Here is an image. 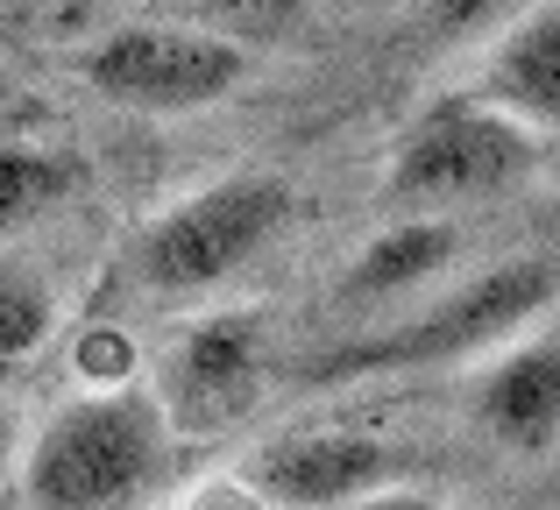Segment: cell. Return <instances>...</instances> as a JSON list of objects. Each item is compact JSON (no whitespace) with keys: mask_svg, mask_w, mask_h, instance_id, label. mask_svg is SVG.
Wrapping results in <instances>:
<instances>
[{"mask_svg":"<svg viewBox=\"0 0 560 510\" xmlns=\"http://www.w3.org/2000/svg\"><path fill=\"white\" fill-rule=\"evenodd\" d=\"M560 298V270L547 256H511L497 270H482L476 284L433 298L425 312L390 319L376 333H355L341 347H319L299 369V383L334 390V383H362V376H405V369H447V361H476L490 347L518 341L539 312Z\"/></svg>","mask_w":560,"mask_h":510,"instance_id":"1","label":"cell"},{"mask_svg":"<svg viewBox=\"0 0 560 510\" xmlns=\"http://www.w3.org/2000/svg\"><path fill=\"white\" fill-rule=\"evenodd\" d=\"M171 469V418L150 390H93L50 412L22 461L28 510H142Z\"/></svg>","mask_w":560,"mask_h":510,"instance_id":"2","label":"cell"},{"mask_svg":"<svg viewBox=\"0 0 560 510\" xmlns=\"http://www.w3.org/2000/svg\"><path fill=\"white\" fill-rule=\"evenodd\" d=\"M291 221V185L270 170H234V178L191 192L185 206H171L164 221H150V235L136 241V276L156 298H199V290L228 284L234 270H248Z\"/></svg>","mask_w":560,"mask_h":510,"instance_id":"3","label":"cell"},{"mask_svg":"<svg viewBox=\"0 0 560 510\" xmlns=\"http://www.w3.org/2000/svg\"><path fill=\"white\" fill-rule=\"evenodd\" d=\"M539 142L490 99H433L419 121L397 135L390 178L383 192L397 206H462V199H490L533 170Z\"/></svg>","mask_w":560,"mask_h":510,"instance_id":"4","label":"cell"},{"mask_svg":"<svg viewBox=\"0 0 560 510\" xmlns=\"http://www.w3.org/2000/svg\"><path fill=\"white\" fill-rule=\"evenodd\" d=\"M248 71V50L191 22H128L85 50V85L128 114H199L228 99Z\"/></svg>","mask_w":560,"mask_h":510,"instance_id":"5","label":"cell"},{"mask_svg":"<svg viewBox=\"0 0 560 510\" xmlns=\"http://www.w3.org/2000/svg\"><path fill=\"white\" fill-rule=\"evenodd\" d=\"M262 383V327L256 312H213L178 333L164 361V418L185 432H220L256 404Z\"/></svg>","mask_w":560,"mask_h":510,"instance_id":"6","label":"cell"},{"mask_svg":"<svg viewBox=\"0 0 560 510\" xmlns=\"http://www.w3.org/2000/svg\"><path fill=\"white\" fill-rule=\"evenodd\" d=\"M397 475V447L376 432H284L248 461V489L270 510H341Z\"/></svg>","mask_w":560,"mask_h":510,"instance_id":"7","label":"cell"},{"mask_svg":"<svg viewBox=\"0 0 560 510\" xmlns=\"http://www.w3.org/2000/svg\"><path fill=\"white\" fill-rule=\"evenodd\" d=\"M476 426L511 454L560 447V341H518L476 383Z\"/></svg>","mask_w":560,"mask_h":510,"instance_id":"8","label":"cell"},{"mask_svg":"<svg viewBox=\"0 0 560 510\" xmlns=\"http://www.w3.org/2000/svg\"><path fill=\"white\" fill-rule=\"evenodd\" d=\"M482 99L533 135H560V0H539L504 28L482 64Z\"/></svg>","mask_w":560,"mask_h":510,"instance_id":"9","label":"cell"},{"mask_svg":"<svg viewBox=\"0 0 560 510\" xmlns=\"http://www.w3.org/2000/svg\"><path fill=\"white\" fill-rule=\"evenodd\" d=\"M454 249H462L454 221H397V227H383L370 249L348 262V276H341L334 298L362 305V312H376V305H405L419 284H433V276L447 270Z\"/></svg>","mask_w":560,"mask_h":510,"instance_id":"10","label":"cell"},{"mask_svg":"<svg viewBox=\"0 0 560 510\" xmlns=\"http://www.w3.org/2000/svg\"><path fill=\"white\" fill-rule=\"evenodd\" d=\"M85 192V164L71 150H43V142H0V241L36 227L65 199Z\"/></svg>","mask_w":560,"mask_h":510,"instance_id":"11","label":"cell"},{"mask_svg":"<svg viewBox=\"0 0 560 510\" xmlns=\"http://www.w3.org/2000/svg\"><path fill=\"white\" fill-rule=\"evenodd\" d=\"M50 327H57L50 284L28 276V270H0V383H8V376L50 341Z\"/></svg>","mask_w":560,"mask_h":510,"instance_id":"12","label":"cell"},{"mask_svg":"<svg viewBox=\"0 0 560 510\" xmlns=\"http://www.w3.org/2000/svg\"><path fill=\"white\" fill-rule=\"evenodd\" d=\"M305 14V0H199V28H213V36L228 43H277L291 36Z\"/></svg>","mask_w":560,"mask_h":510,"instance_id":"13","label":"cell"},{"mask_svg":"<svg viewBox=\"0 0 560 510\" xmlns=\"http://www.w3.org/2000/svg\"><path fill=\"white\" fill-rule=\"evenodd\" d=\"M497 8H504V0H425V22H433L440 36H468V28H482Z\"/></svg>","mask_w":560,"mask_h":510,"instance_id":"14","label":"cell"},{"mask_svg":"<svg viewBox=\"0 0 560 510\" xmlns=\"http://www.w3.org/2000/svg\"><path fill=\"white\" fill-rule=\"evenodd\" d=\"M341 510H454V503L425 497V489H370V497H355V503H341Z\"/></svg>","mask_w":560,"mask_h":510,"instance_id":"15","label":"cell"},{"mask_svg":"<svg viewBox=\"0 0 560 510\" xmlns=\"http://www.w3.org/2000/svg\"><path fill=\"white\" fill-rule=\"evenodd\" d=\"M8 461H14V412L0 404V469H8Z\"/></svg>","mask_w":560,"mask_h":510,"instance_id":"16","label":"cell"},{"mask_svg":"<svg viewBox=\"0 0 560 510\" xmlns=\"http://www.w3.org/2000/svg\"><path fill=\"white\" fill-rule=\"evenodd\" d=\"M150 8H171V0H150Z\"/></svg>","mask_w":560,"mask_h":510,"instance_id":"17","label":"cell"}]
</instances>
